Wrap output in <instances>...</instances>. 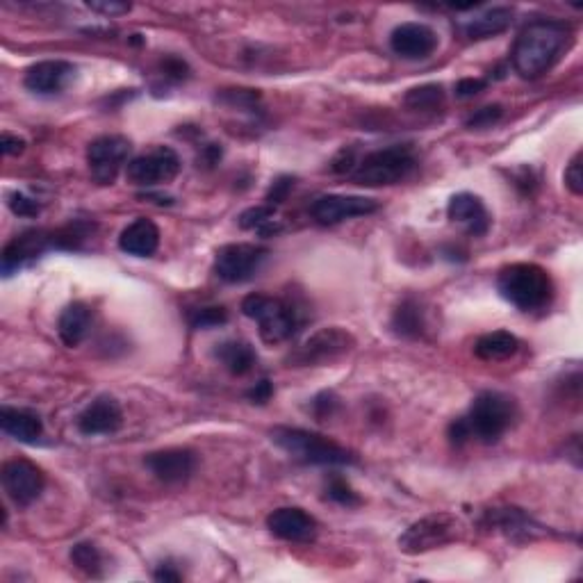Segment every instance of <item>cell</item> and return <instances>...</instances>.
<instances>
[{"mask_svg":"<svg viewBox=\"0 0 583 583\" xmlns=\"http://www.w3.org/2000/svg\"><path fill=\"white\" fill-rule=\"evenodd\" d=\"M572 30L561 21L540 19L524 26L517 35L511 62L513 69L524 80H536L556 67L563 51L570 46Z\"/></svg>","mask_w":583,"mask_h":583,"instance_id":"1","label":"cell"},{"mask_svg":"<svg viewBox=\"0 0 583 583\" xmlns=\"http://www.w3.org/2000/svg\"><path fill=\"white\" fill-rule=\"evenodd\" d=\"M497 292L522 312L545 310L554 299V281L543 267L533 262L508 265L497 276Z\"/></svg>","mask_w":583,"mask_h":583,"instance_id":"2","label":"cell"},{"mask_svg":"<svg viewBox=\"0 0 583 583\" xmlns=\"http://www.w3.org/2000/svg\"><path fill=\"white\" fill-rule=\"evenodd\" d=\"M272 442L283 449L287 456L303 465L319 467H344L356 465L358 458L347 447L338 442L324 438V435L312 433L306 429H292V426H276L272 431Z\"/></svg>","mask_w":583,"mask_h":583,"instance_id":"3","label":"cell"},{"mask_svg":"<svg viewBox=\"0 0 583 583\" xmlns=\"http://www.w3.org/2000/svg\"><path fill=\"white\" fill-rule=\"evenodd\" d=\"M244 317L258 324L260 338L267 344H281L292 340L301 331L303 319L294 303L269 297V294H249L242 301Z\"/></svg>","mask_w":583,"mask_h":583,"instance_id":"4","label":"cell"},{"mask_svg":"<svg viewBox=\"0 0 583 583\" xmlns=\"http://www.w3.org/2000/svg\"><path fill=\"white\" fill-rule=\"evenodd\" d=\"M417 169L415 151L406 144H394L388 149L367 153L356 162L351 171L353 183L363 187H390L399 185L413 176Z\"/></svg>","mask_w":583,"mask_h":583,"instance_id":"5","label":"cell"},{"mask_svg":"<svg viewBox=\"0 0 583 583\" xmlns=\"http://www.w3.org/2000/svg\"><path fill=\"white\" fill-rule=\"evenodd\" d=\"M517 420L515 399L502 392H481L472 401L470 413L465 415V422L470 426V435L483 445L502 440L504 433L511 429Z\"/></svg>","mask_w":583,"mask_h":583,"instance_id":"6","label":"cell"},{"mask_svg":"<svg viewBox=\"0 0 583 583\" xmlns=\"http://www.w3.org/2000/svg\"><path fill=\"white\" fill-rule=\"evenodd\" d=\"M356 347V340L349 331H344L340 326L322 328V331L312 333L310 338L294 349L287 358L290 367H319L328 365L347 356L349 351Z\"/></svg>","mask_w":583,"mask_h":583,"instance_id":"7","label":"cell"},{"mask_svg":"<svg viewBox=\"0 0 583 583\" xmlns=\"http://www.w3.org/2000/svg\"><path fill=\"white\" fill-rule=\"evenodd\" d=\"M458 529H461V522L451 513L426 515L404 531V536L399 538V547L401 552L410 556L433 552V549L454 543Z\"/></svg>","mask_w":583,"mask_h":583,"instance_id":"8","label":"cell"},{"mask_svg":"<svg viewBox=\"0 0 583 583\" xmlns=\"http://www.w3.org/2000/svg\"><path fill=\"white\" fill-rule=\"evenodd\" d=\"M82 233H78L76 228H71L67 233H53L48 235L44 231H28L23 235H16L14 240L5 246L3 251V272L5 276H12L14 272H19L23 265H28L30 260L39 258L41 253H46L48 249H55V246H62V249H73L76 240H82Z\"/></svg>","mask_w":583,"mask_h":583,"instance_id":"9","label":"cell"},{"mask_svg":"<svg viewBox=\"0 0 583 583\" xmlns=\"http://www.w3.org/2000/svg\"><path fill=\"white\" fill-rule=\"evenodd\" d=\"M269 256L267 249L256 244H226L221 246L215 256V274L219 281L240 285L251 281L260 272Z\"/></svg>","mask_w":583,"mask_h":583,"instance_id":"10","label":"cell"},{"mask_svg":"<svg viewBox=\"0 0 583 583\" xmlns=\"http://www.w3.org/2000/svg\"><path fill=\"white\" fill-rule=\"evenodd\" d=\"M130 151H133V144L123 135H103L94 139L87 149V164L96 183L112 185L121 169L128 167Z\"/></svg>","mask_w":583,"mask_h":583,"instance_id":"11","label":"cell"},{"mask_svg":"<svg viewBox=\"0 0 583 583\" xmlns=\"http://www.w3.org/2000/svg\"><path fill=\"white\" fill-rule=\"evenodd\" d=\"M180 158L169 146H155V149L137 155L128 162L126 176L137 187H158L167 185L180 174Z\"/></svg>","mask_w":583,"mask_h":583,"instance_id":"12","label":"cell"},{"mask_svg":"<svg viewBox=\"0 0 583 583\" xmlns=\"http://www.w3.org/2000/svg\"><path fill=\"white\" fill-rule=\"evenodd\" d=\"M0 479H3L7 497L16 506L23 508L35 504L46 488L44 472H41V467L28 461V458H12V461H7L3 465V472H0Z\"/></svg>","mask_w":583,"mask_h":583,"instance_id":"13","label":"cell"},{"mask_svg":"<svg viewBox=\"0 0 583 583\" xmlns=\"http://www.w3.org/2000/svg\"><path fill=\"white\" fill-rule=\"evenodd\" d=\"M381 205L379 201L367 199V196H353V194H328V196H319V199L312 203L310 215L317 224L322 226H335L342 224L347 219H356V217H367L374 215Z\"/></svg>","mask_w":583,"mask_h":583,"instance_id":"14","label":"cell"},{"mask_svg":"<svg viewBox=\"0 0 583 583\" xmlns=\"http://www.w3.org/2000/svg\"><path fill=\"white\" fill-rule=\"evenodd\" d=\"M144 465L158 481L167 483V486H180L194 476L196 467H199V456L192 449L171 447L153 451L144 458Z\"/></svg>","mask_w":583,"mask_h":583,"instance_id":"15","label":"cell"},{"mask_svg":"<svg viewBox=\"0 0 583 583\" xmlns=\"http://www.w3.org/2000/svg\"><path fill=\"white\" fill-rule=\"evenodd\" d=\"M438 44H440L438 32L420 21L401 23V26L394 28L390 35L392 51L410 62L431 57L435 53V48H438Z\"/></svg>","mask_w":583,"mask_h":583,"instance_id":"16","label":"cell"},{"mask_svg":"<svg viewBox=\"0 0 583 583\" xmlns=\"http://www.w3.org/2000/svg\"><path fill=\"white\" fill-rule=\"evenodd\" d=\"M76 78V67L67 60H44L32 64L23 76V85L37 96H55L69 87Z\"/></svg>","mask_w":583,"mask_h":583,"instance_id":"17","label":"cell"},{"mask_svg":"<svg viewBox=\"0 0 583 583\" xmlns=\"http://www.w3.org/2000/svg\"><path fill=\"white\" fill-rule=\"evenodd\" d=\"M123 426V410L119 401L103 394L96 397L82 413L78 415V431L82 435H112Z\"/></svg>","mask_w":583,"mask_h":583,"instance_id":"18","label":"cell"},{"mask_svg":"<svg viewBox=\"0 0 583 583\" xmlns=\"http://www.w3.org/2000/svg\"><path fill=\"white\" fill-rule=\"evenodd\" d=\"M267 529L285 543H310L317 533V522L303 508L287 506L267 517Z\"/></svg>","mask_w":583,"mask_h":583,"instance_id":"19","label":"cell"},{"mask_svg":"<svg viewBox=\"0 0 583 583\" xmlns=\"http://www.w3.org/2000/svg\"><path fill=\"white\" fill-rule=\"evenodd\" d=\"M447 215L454 224H461L465 231L474 237H481L490 231L488 208L476 194L461 192L451 196V201L447 205Z\"/></svg>","mask_w":583,"mask_h":583,"instance_id":"20","label":"cell"},{"mask_svg":"<svg viewBox=\"0 0 583 583\" xmlns=\"http://www.w3.org/2000/svg\"><path fill=\"white\" fill-rule=\"evenodd\" d=\"M160 246V228L151 219L137 217L121 231L119 249L135 258H151Z\"/></svg>","mask_w":583,"mask_h":583,"instance_id":"21","label":"cell"},{"mask_svg":"<svg viewBox=\"0 0 583 583\" xmlns=\"http://www.w3.org/2000/svg\"><path fill=\"white\" fill-rule=\"evenodd\" d=\"M0 429L14 440L26 442V445H35L41 438V433H44V422H41V417L37 413H32V410L3 406L0 408Z\"/></svg>","mask_w":583,"mask_h":583,"instance_id":"22","label":"cell"},{"mask_svg":"<svg viewBox=\"0 0 583 583\" xmlns=\"http://www.w3.org/2000/svg\"><path fill=\"white\" fill-rule=\"evenodd\" d=\"M94 322V312L87 303L73 301L67 308L62 310L60 322H57V333H60V340L67 344V347H78L87 340L89 331H92Z\"/></svg>","mask_w":583,"mask_h":583,"instance_id":"23","label":"cell"},{"mask_svg":"<svg viewBox=\"0 0 583 583\" xmlns=\"http://www.w3.org/2000/svg\"><path fill=\"white\" fill-rule=\"evenodd\" d=\"M390 328L404 340H420L426 331V312L415 297H406L392 312Z\"/></svg>","mask_w":583,"mask_h":583,"instance_id":"24","label":"cell"},{"mask_svg":"<svg viewBox=\"0 0 583 583\" xmlns=\"http://www.w3.org/2000/svg\"><path fill=\"white\" fill-rule=\"evenodd\" d=\"M511 23H513L511 7H492V10L481 12L479 16H474V19H467L463 23V32L467 39L481 41L502 35V32L511 28Z\"/></svg>","mask_w":583,"mask_h":583,"instance_id":"25","label":"cell"},{"mask_svg":"<svg viewBox=\"0 0 583 583\" xmlns=\"http://www.w3.org/2000/svg\"><path fill=\"white\" fill-rule=\"evenodd\" d=\"M215 358L219 360L221 365H224L228 372L233 376H244L249 374L253 367L258 363V356L256 351L249 342L244 340H228V342H221L217 344L215 349Z\"/></svg>","mask_w":583,"mask_h":583,"instance_id":"26","label":"cell"},{"mask_svg":"<svg viewBox=\"0 0 583 583\" xmlns=\"http://www.w3.org/2000/svg\"><path fill=\"white\" fill-rule=\"evenodd\" d=\"M520 351V340L508 331H492L481 335L474 344L476 358L486 360V363H499V360L513 358Z\"/></svg>","mask_w":583,"mask_h":583,"instance_id":"27","label":"cell"},{"mask_svg":"<svg viewBox=\"0 0 583 583\" xmlns=\"http://www.w3.org/2000/svg\"><path fill=\"white\" fill-rule=\"evenodd\" d=\"M71 563L92 579H103L108 574V558L96 543H78L71 549Z\"/></svg>","mask_w":583,"mask_h":583,"instance_id":"28","label":"cell"},{"mask_svg":"<svg viewBox=\"0 0 583 583\" xmlns=\"http://www.w3.org/2000/svg\"><path fill=\"white\" fill-rule=\"evenodd\" d=\"M404 103L410 110H424V112H435L445 105V87L438 85V82H429V85L413 87L408 89V94L404 96Z\"/></svg>","mask_w":583,"mask_h":583,"instance_id":"29","label":"cell"},{"mask_svg":"<svg viewBox=\"0 0 583 583\" xmlns=\"http://www.w3.org/2000/svg\"><path fill=\"white\" fill-rule=\"evenodd\" d=\"M276 208L274 205H256V208L244 210L240 215V226L244 231H256L260 235H272L276 233Z\"/></svg>","mask_w":583,"mask_h":583,"instance_id":"30","label":"cell"},{"mask_svg":"<svg viewBox=\"0 0 583 583\" xmlns=\"http://www.w3.org/2000/svg\"><path fill=\"white\" fill-rule=\"evenodd\" d=\"M187 319H190V326L196 328V331H205V328L224 326L228 322V312L221 306H205L190 310V317Z\"/></svg>","mask_w":583,"mask_h":583,"instance_id":"31","label":"cell"},{"mask_svg":"<svg viewBox=\"0 0 583 583\" xmlns=\"http://www.w3.org/2000/svg\"><path fill=\"white\" fill-rule=\"evenodd\" d=\"M326 499H331V502L347 506V508L360 504L358 492L353 490L349 483L342 479V476H331V481H328V486H326Z\"/></svg>","mask_w":583,"mask_h":583,"instance_id":"32","label":"cell"},{"mask_svg":"<svg viewBox=\"0 0 583 583\" xmlns=\"http://www.w3.org/2000/svg\"><path fill=\"white\" fill-rule=\"evenodd\" d=\"M504 117V108L502 105H486V108L476 110L470 119H467L465 126L470 130H483V128H492L497 126L499 121Z\"/></svg>","mask_w":583,"mask_h":583,"instance_id":"33","label":"cell"},{"mask_svg":"<svg viewBox=\"0 0 583 583\" xmlns=\"http://www.w3.org/2000/svg\"><path fill=\"white\" fill-rule=\"evenodd\" d=\"M338 408H340V399L335 397L333 392H322L310 401V413L315 415L317 420H328V417H333L335 413H338Z\"/></svg>","mask_w":583,"mask_h":583,"instance_id":"34","label":"cell"},{"mask_svg":"<svg viewBox=\"0 0 583 583\" xmlns=\"http://www.w3.org/2000/svg\"><path fill=\"white\" fill-rule=\"evenodd\" d=\"M294 190V178L292 176H278L272 187H269V192L265 196V203L267 205H281L287 201V196H290V192Z\"/></svg>","mask_w":583,"mask_h":583,"instance_id":"35","label":"cell"},{"mask_svg":"<svg viewBox=\"0 0 583 583\" xmlns=\"http://www.w3.org/2000/svg\"><path fill=\"white\" fill-rule=\"evenodd\" d=\"M7 203H10V210L14 212V215H19V217H37L41 210L35 199H30V196L21 192H12L10 196H7Z\"/></svg>","mask_w":583,"mask_h":583,"instance_id":"36","label":"cell"},{"mask_svg":"<svg viewBox=\"0 0 583 583\" xmlns=\"http://www.w3.org/2000/svg\"><path fill=\"white\" fill-rule=\"evenodd\" d=\"M565 187L574 194V196H581L583 194V174H581V153L574 155L570 160L568 167H565Z\"/></svg>","mask_w":583,"mask_h":583,"instance_id":"37","label":"cell"},{"mask_svg":"<svg viewBox=\"0 0 583 583\" xmlns=\"http://www.w3.org/2000/svg\"><path fill=\"white\" fill-rule=\"evenodd\" d=\"M87 10H92L96 14H103V16H121V14H128L133 10V5L130 3H117V0H98V3H87Z\"/></svg>","mask_w":583,"mask_h":583,"instance_id":"38","label":"cell"},{"mask_svg":"<svg viewBox=\"0 0 583 583\" xmlns=\"http://www.w3.org/2000/svg\"><path fill=\"white\" fill-rule=\"evenodd\" d=\"M447 435H449V442H451V445H456V447H463L465 442H470V440H472L470 426H467L465 417H458V420L451 422V424H449V429H447Z\"/></svg>","mask_w":583,"mask_h":583,"instance_id":"39","label":"cell"},{"mask_svg":"<svg viewBox=\"0 0 583 583\" xmlns=\"http://www.w3.org/2000/svg\"><path fill=\"white\" fill-rule=\"evenodd\" d=\"M486 87H488V80H483V78H463L456 85V96L458 98H472L476 94H481Z\"/></svg>","mask_w":583,"mask_h":583,"instance_id":"40","label":"cell"},{"mask_svg":"<svg viewBox=\"0 0 583 583\" xmlns=\"http://www.w3.org/2000/svg\"><path fill=\"white\" fill-rule=\"evenodd\" d=\"M0 151L16 158V155H21L23 151H26V139L19 137V135H12V133H3L0 135Z\"/></svg>","mask_w":583,"mask_h":583,"instance_id":"41","label":"cell"},{"mask_svg":"<svg viewBox=\"0 0 583 583\" xmlns=\"http://www.w3.org/2000/svg\"><path fill=\"white\" fill-rule=\"evenodd\" d=\"M246 397H249L253 404H267V401L274 397V385L269 381H260L256 383V388H251L249 392H246Z\"/></svg>","mask_w":583,"mask_h":583,"instance_id":"42","label":"cell"},{"mask_svg":"<svg viewBox=\"0 0 583 583\" xmlns=\"http://www.w3.org/2000/svg\"><path fill=\"white\" fill-rule=\"evenodd\" d=\"M162 69L167 78H174V80L187 78V64L183 60H178V57H167V60L162 62Z\"/></svg>","mask_w":583,"mask_h":583,"instance_id":"43","label":"cell"},{"mask_svg":"<svg viewBox=\"0 0 583 583\" xmlns=\"http://www.w3.org/2000/svg\"><path fill=\"white\" fill-rule=\"evenodd\" d=\"M153 579L155 581H180L183 579V574L180 572H176L174 568H171V563H167V565H160V570H155V574H153Z\"/></svg>","mask_w":583,"mask_h":583,"instance_id":"44","label":"cell"}]
</instances>
